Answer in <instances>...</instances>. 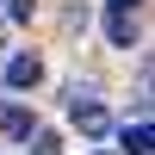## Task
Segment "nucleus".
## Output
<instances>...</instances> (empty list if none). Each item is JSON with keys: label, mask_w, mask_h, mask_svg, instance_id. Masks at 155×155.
<instances>
[{"label": "nucleus", "mask_w": 155, "mask_h": 155, "mask_svg": "<svg viewBox=\"0 0 155 155\" xmlns=\"http://www.w3.org/2000/svg\"><path fill=\"white\" fill-rule=\"evenodd\" d=\"M0 130H6L12 143H25V137L37 130V118H31V112H25V106H6V112H0Z\"/></svg>", "instance_id": "4"}, {"label": "nucleus", "mask_w": 155, "mask_h": 155, "mask_svg": "<svg viewBox=\"0 0 155 155\" xmlns=\"http://www.w3.org/2000/svg\"><path fill=\"white\" fill-rule=\"evenodd\" d=\"M112 6H137V0H112Z\"/></svg>", "instance_id": "7"}, {"label": "nucleus", "mask_w": 155, "mask_h": 155, "mask_svg": "<svg viewBox=\"0 0 155 155\" xmlns=\"http://www.w3.org/2000/svg\"><path fill=\"white\" fill-rule=\"evenodd\" d=\"M93 155H112V149H93Z\"/></svg>", "instance_id": "8"}, {"label": "nucleus", "mask_w": 155, "mask_h": 155, "mask_svg": "<svg viewBox=\"0 0 155 155\" xmlns=\"http://www.w3.org/2000/svg\"><path fill=\"white\" fill-rule=\"evenodd\" d=\"M68 99H74V106H68L74 130H81V137H106V124H112V118H106V106H99L93 93H68Z\"/></svg>", "instance_id": "1"}, {"label": "nucleus", "mask_w": 155, "mask_h": 155, "mask_svg": "<svg viewBox=\"0 0 155 155\" xmlns=\"http://www.w3.org/2000/svg\"><path fill=\"white\" fill-rule=\"evenodd\" d=\"M0 19H6V25H25V19H31V0H0Z\"/></svg>", "instance_id": "6"}, {"label": "nucleus", "mask_w": 155, "mask_h": 155, "mask_svg": "<svg viewBox=\"0 0 155 155\" xmlns=\"http://www.w3.org/2000/svg\"><path fill=\"white\" fill-rule=\"evenodd\" d=\"M118 143L130 149V155H149V143H155V130H149V118H137V124H124V130H118Z\"/></svg>", "instance_id": "5"}, {"label": "nucleus", "mask_w": 155, "mask_h": 155, "mask_svg": "<svg viewBox=\"0 0 155 155\" xmlns=\"http://www.w3.org/2000/svg\"><path fill=\"white\" fill-rule=\"evenodd\" d=\"M37 81H44V62H37V56H12L6 62V87H12V93H31Z\"/></svg>", "instance_id": "2"}, {"label": "nucleus", "mask_w": 155, "mask_h": 155, "mask_svg": "<svg viewBox=\"0 0 155 155\" xmlns=\"http://www.w3.org/2000/svg\"><path fill=\"white\" fill-rule=\"evenodd\" d=\"M106 37H112V50H130L137 44V12L130 6H112L106 12Z\"/></svg>", "instance_id": "3"}]
</instances>
